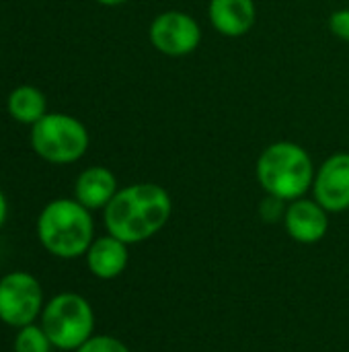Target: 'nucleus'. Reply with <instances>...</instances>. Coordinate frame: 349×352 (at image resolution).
Returning a JSON list of instances; mask_svg holds the SVG:
<instances>
[{"mask_svg": "<svg viewBox=\"0 0 349 352\" xmlns=\"http://www.w3.org/2000/svg\"><path fill=\"white\" fill-rule=\"evenodd\" d=\"M173 214L171 194L154 182H138L119 188L103 210L109 235L128 245L144 243L158 235Z\"/></svg>", "mask_w": 349, "mask_h": 352, "instance_id": "obj_1", "label": "nucleus"}, {"mask_svg": "<svg viewBox=\"0 0 349 352\" xmlns=\"http://www.w3.org/2000/svg\"><path fill=\"white\" fill-rule=\"evenodd\" d=\"M315 161L311 153L292 140H276L267 144L255 163V177L265 196L294 202L313 190Z\"/></svg>", "mask_w": 349, "mask_h": 352, "instance_id": "obj_2", "label": "nucleus"}, {"mask_svg": "<svg viewBox=\"0 0 349 352\" xmlns=\"http://www.w3.org/2000/svg\"><path fill=\"white\" fill-rule=\"evenodd\" d=\"M35 231L41 248L60 260L84 258L95 241L93 212L76 198H58L47 202L37 217Z\"/></svg>", "mask_w": 349, "mask_h": 352, "instance_id": "obj_3", "label": "nucleus"}, {"mask_svg": "<svg viewBox=\"0 0 349 352\" xmlns=\"http://www.w3.org/2000/svg\"><path fill=\"white\" fill-rule=\"evenodd\" d=\"M41 328L53 349L76 351L95 334V311L88 299L78 293H60L45 301Z\"/></svg>", "mask_w": 349, "mask_h": 352, "instance_id": "obj_4", "label": "nucleus"}, {"mask_svg": "<svg viewBox=\"0 0 349 352\" xmlns=\"http://www.w3.org/2000/svg\"><path fill=\"white\" fill-rule=\"evenodd\" d=\"M91 144L86 126L68 113H45L31 126V146L51 165H70L80 161Z\"/></svg>", "mask_w": 349, "mask_h": 352, "instance_id": "obj_5", "label": "nucleus"}, {"mask_svg": "<svg viewBox=\"0 0 349 352\" xmlns=\"http://www.w3.org/2000/svg\"><path fill=\"white\" fill-rule=\"evenodd\" d=\"M43 307V287L33 274L14 270L0 278V322L4 326L19 330L35 324Z\"/></svg>", "mask_w": 349, "mask_h": 352, "instance_id": "obj_6", "label": "nucleus"}, {"mask_svg": "<svg viewBox=\"0 0 349 352\" xmlns=\"http://www.w3.org/2000/svg\"><path fill=\"white\" fill-rule=\"evenodd\" d=\"M202 37L204 33L197 19L177 8L158 12L148 27L150 45L167 58L191 56L197 52Z\"/></svg>", "mask_w": 349, "mask_h": 352, "instance_id": "obj_7", "label": "nucleus"}, {"mask_svg": "<svg viewBox=\"0 0 349 352\" xmlns=\"http://www.w3.org/2000/svg\"><path fill=\"white\" fill-rule=\"evenodd\" d=\"M311 194L329 214L349 210V153H335L317 167Z\"/></svg>", "mask_w": 349, "mask_h": 352, "instance_id": "obj_8", "label": "nucleus"}, {"mask_svg": "<svg viewBox=\"0 0 349 352\" xmlns=\"http://www.w3.org/2000/svg\"><path fill=\"white\" fill-rule=\"evenodd\" d=\"M284 229L296 243L315 245L329 233V212L315 198H298L288 202L284 214Z\"/></svg>", "mask_w": 349, "mask_h": 352, "instance_id": "obj_9", "label": "nucleus"}, {"mask_svg": "<svg viewBox=\"0 0 349 352\" xmlns=\"http://www.w3.org/2000/svg\"><path fill=\"white\" fill-rule=\"evenodd\" d=\"M208 21L212 29L222 37H245L257 21L255 0H210Z\"/></svg>", "mask_w": 349, "mask_h": 352, "instance_id": "obj_10", "label": "nucleus"}, {"mask_svg": "<svg viewBox=\"0 0 349 352\" xmlns=\"http://www.w3.org/2000/svg\"><path fill=\"white\" fill-rule=\"evenodd\" d=\"M88 272L99 280H113L121 276L130 264V245L113 235L95 237L84 254Z\"/></svg>", "mask_w": 349, "mask_h": 352, "instance_id": "obj_11", "label": "nucleus"}, {"mask_svg": "<svg viewBox=\"0 0 349 352\" xmlns=\"http://www.w3.org/2000/svg\"><path fill=\"white\" fill-rule=\"evenodd\" d=\"M117 190H119L117 177L109 167L91 165L84 171H80V175L76 177L74 198L91 212L105 210V206L113 200Z\"/></svg>", "mask_w": 349, "mask_h": 352, "instance_id": "obj_12", "label": "nucleus"}, {"mask_svg": "<svg viewBox=\"0 0 349 352\" xmlns=\"http://www.w3.org/2000/svg\"><path fill=\"white\" fill-rule=\"evenodd\" d=\"M10 118H14L21 124L35 126L45 113H47V101L43 91L31 85H21L16 87L6 101Z\"/></svg>", "mask_w": 349, "mask_h": 352, "instance_id": "obj_13", "label": "nucleus"}, {"mask_svg": "<svg viewBox=\"0 0 349 352\" xmlns=\"http://www.w3.org/2000/svg\"><path fill=\"white\" fill-rule=\"evenodd\" d=\"M53 344L47 338L45 330L41 324H29L25 328H19L12 340V351L14 352H51Z\"/></svg>", "mask_w": 349, "mask_h": 352, "instance_id": "obj_14", "label": "nucleus"}, {"mask_svg": "<svg viewBox=\"0 0 349 352\" xmlns=\"http://www.w3.org/2000/svg\"><path fill=\"white\" fill-rule=\"evenodd\" d=\"M74 352H132L125 342H121L115 336L109 334H93L82 346H78Z\"/></svg>", "mask_w": 349, "mask_h": 352, "instance_id": "obj_15", "label": "nucleus"}, {"mask_svg": "<svg viewBox=\"0 0 349 352\" xmlns=\"http://www.w3.org/2000/svg\"><path fill=\"white\" fill-rule=\"evenodd\" d=\"M286 206H288V202L274 198V196H265L259 204V217H261V221H265L269 225L282 223L284 214H286Z\"/></svg>", "mask_w": 349, "mask_h": 352, "instance_id": "obj_16", "label": "nucleus"}, {"mask_svg": "<svg viewBox=\"0 0 349 352\" xmlns=\"http://www.w3.org/2000/svg\"><path fill=\"white\" fill-rule=\"evenodd\" d=\"M329 31L333 33V37L341 39L349 43V8H337L329 14Z\"/></svg>", "mask_w": 349, "mask_h": 352, "instance_id": "obj_17", "label": "nucleus"}, {"mask_svg": "<svg viewBox=\"0 0 349 352\" xmlns=\"http://www.w3.org/2000/svg\"><path fill=\"white\" fill-rule=\"evenodd\" d=\"M6 217H8V202H6L4 192L0 190V229H2L4 223H6Z\"/></svg>", "mask_w": 349, "mask_h": 352, "instance_id": "obj_18", "label": "nucleus"}, {"mask_svg": "<svg viewBox=\"0 0 349 352\" xmlns=\"http://www.w3.org/2000/svg\"><path fill=\"white\" fill-rule=\"evenodd\" d=\"M103 6H121V4H128L130 0H95Z\"/></svg>", "mask_w": 349, "mask_h": 352, "instance_id": "obj_19", "label": "nucleus"}]
</instances>
